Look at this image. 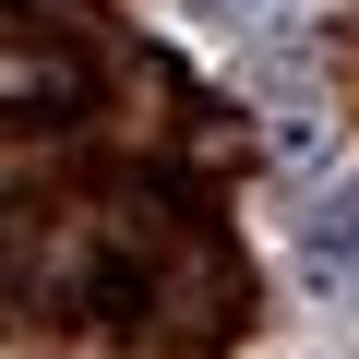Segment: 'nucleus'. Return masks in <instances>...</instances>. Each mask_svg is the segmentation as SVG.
I'll return each instance as SVG.
<instances>
[{
    "label": "nucleus",
    "mask_w": 359,
    "mask_h": 359,
    "mask_svg": "<svg viewBox=\"0 0 359 359\" xmlns=\"http://www.w3.org/2000/svg\"><path fill=\"white\" fill-rule=\"evenodd\" d=\"M108 323H120L132 359H216L240 335V252L204 216L156 204L108 264Z\"/></svg>",
    "instance_id": "nucleus-1"
},
{
    "label": "nucleus",
    "mask_w": 359,
    "mask_h": 359,
    "mask_svg": "<svg viewBox=\"0 0 359 359\" xmlns=\"http://www.w3.org/2000/svg\"><path fill=\"white\" fill-rule=\"evenodd\" d=\"M299 287L323 323L359 335V180H335V192H311V228H299Z\"/></svg>",
    "instance_id": "nucleus-2"
},
{
    "label": "nucleus",
    "mask_w": 359,
    "mask_h": 359,
    "mask_svg": "<svg viewBox=\"0 0 359 359\" xmlns=\"http://www.w3.org/2000/svg\"><path fill=\"white\" fill-rule=\"evenodd\" d=\"M168 25H192L228 72L264 60V48H299L311 36V0H168Z\"/></svg>",
    "instance_id": "nucleus-3"
},
{
    "label": "nucleus",
    "mask_w": 359,
    "mask_h": 359,
    "mask_svg": "<svg viewBox=\"0 0 359 359\" xmlns=\"http://www.w3.org/2000/svg\"><path fill=\"white\" fill-rule=\"evenodd\" d=\"M72 96H84V60L60 36H36V25L0 13V120H13V108H72Z\"/></svg>",
    "instance_id": "nucleus-4"
}]
</instances>
